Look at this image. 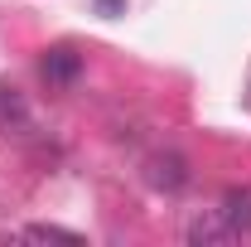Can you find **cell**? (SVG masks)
Returning <instances> with one entry per match:
<instances>
[{
  "label": "cell",
  "mask_w": 251,
  "mask_h": 247,
  "mask_svg": "<svg viewBox=\"0 0 251 247\" xmlns=\"http://www.w3.org/2000/svg\"><path fill=\"white\" fill-rule=\"evenodd\" d=\"M145 180L159 189V194H179V189L188 185V165H184V155H174V151H159L145 160Z\"/></svg>",
  "instance_id": "cell-1"
},
{
  "label": "cell",
  "mask_w": 251,
  "mask_h": 247,
  "mask_svg": "<svg viewBox=\"0 0 251 247\" xmlns=\"http://www.w3.org/2000/svg\"><path fill=\"white\" fill-rule=\"evenodd\" d=\"M188 243L193 247H227V243H237V228L222 218V209H208V214H198L188 223Z\"/></svg>",
  "instance_id": "cell-2"
},
{
  "label": "cell",
  "mask_w": 251,
  "mask_h": 247,
  "mask_svg": "<svg viewBox=\"0 0 251 247\" xmlns=\"http://www.w3.org/2000/svg\"><path fill=\"white\" fill-rule=\"evenodd\" d=\"M222 218L237 228V238L251 233V185H232L222 194Z\"/></svg>",
  "instance_id": "cell-3"
},
{
  "label": "cell",
  "mask_w": 251,
  "mask_h": 247,
  "mask_svg": "<svg viewBox=\"0 0 251 247\" xmlns=\"http://www.w3.org/2000/svg\"><path fill=\"white\" fill-rule=\"evenodd\" d=\"M77 73H82V59H77L73 49H49V59H44V78H49V83L63 88V83H73Z\"/></svg>",
  "instance_id": "cell-4"
},
{
  "label": "cell",
  "mask_w": 251,
  "mask_h": 247,
  "mask_svg": "<svg viewBox=\"0 0 251 247\" xmlns=\"http://www.w3.org/2000/svg\"><path fill=\"white\" fill-rule=\"evenodd\" d=\"M25 126H29V107H25V97L0 83V131H25Z\"/></svg>",
  "instance_id": "cell-5"
},
{
  "label": "cell",
  "mask_w": 251,
  "mask_h": 247,
  "mask_svg": "<svg viewBox=\"0 0 251 247\" xmlns=\"http://www.w3.org/2000/svg\"><path fill=\"white\" fill-rule=\"evenodd\" d=\"M25 238H29V243H82L73 228H58V223H29Z\"/></svg>",
  "instance_id": "cell-6"
},
{
  "label": "cell",
  "mask_w": 251,
  "mask_h": 247,
  "mask_svg": "<svg viewBox=\"0 0 251 247\" xmlns=\"http://www.w3.org/2000/svg\"><path fill=\"white\" fill-rule=\"evenodd\" d=\"M116 5H121V0H101V10H106V15H111V10H116Z\"/></svg>",
  "instance_id": "cell-7"
}]
</instances>
